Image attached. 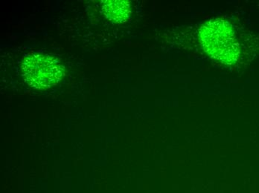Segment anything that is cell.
I'll return each mask as SVG.
<instances>
[{
    "instance_id": "cell-1",
    "label": "cell",
    "mask_w": 259,
    "mask_h": 193,
    "mask_svg": "<svg viewBox=\"0 0 259 193\" xmlns=\"http://www.w3.org/2000/svg\"><path fill=\"white\" fill-rule=\"evenodd\" d=\"M199 40L205 52L223 63L233 64L239 56V45L231 25L221 19L205 23L199 31Z\"/></svg>"
},
{
    "instance_id": "cell-2",
    "label": "cell",
    "mask_w": 259,
    "mask_h": 193,
    "mask_svg": "<svg viewBox=\"0 0 259 193\" xmlns=\"http://www.w3.org/2000/svg\"><path fill=\"white\" fill-rule=\"evenodd\" d=\"M22 67L26 82L36 89H47L57 84L64 72L57 59L44 54L28 56Z\"/></svg>"
},
{
    "instance_id": "cell-3",
    "label": "cell",
    "mask_w": 259,
    "mask_h": 193,
    "mask_svg": "<svg viewBox=\"0 0 259 193\" xmlns=\"http://www.w3.org/2000/svg\"><path fill=\"white\" fill-rule=\"evenodd\" d=\"M106 17L115 23H124L131 14V5L124 0H106L102 3Z\"/></svg>"
}]
</instances>
